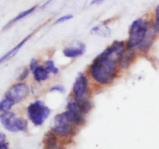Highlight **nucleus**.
I'll return each instance as SVG.
<instances>
[{
    "mask_svg": "<svg viewBox=\"0 0 159 149\" xmlns=\"http://www.w3.org/2000/svg\"><path fill=\"white\" fill-rule=\"evenodd\" d=\"M124 42L114 41L99 54L89 67L90 75L97 83L107 85L113 83L117 76L118 63L124 54Z\"/></svg>",
    "mask_w": 159,
    "mask_h": 149,
    "instance_id": "f257e3e1",
    "label": "nucleus"
},
{
    "mask_svg": "<svg viewBox=\"0 0 159 149\" xmlns=\"http://www.w3.org/2000/svg\"><path fill=\"white\" fill-rule=\"evenodd\" d=\"M148 29V22L143 18H140L133 22L130 28L129 38L127 40V49H131L135 46H140L145 40Z\"/></svg>",
    "mask_w": 159,
    "mask_h": 149,
    "instance_id": "f03ea898",
    "label": "nucleus"
},
{
    "mask_svg": "<svg viewBox=\"0 0 159 149\" xmlns=\"http://www.w3.org/2000/svg\"><path fill=\"white\" fill-rule=\"evenodd\" d=\"M0 121L3 127L11 132L28 131L27 121L12 112L2 113L0 115Z\"/></svg>",
    "mask_w": 159,
    "mask_h": 149,
    "instance_id": "7ed1b4c3",
    "label": "nucleus"
},
{
    "mask_svg": "<svg viewBox=\"0 0 159 149\" xmlns=\"http://www.w3.org/2000/svg\"><path fill=\"white\" fill-rule=\"evenodd\" d=\"M51 110L43 104L42 100H36L30 104L27 108V114L29 118L36 126L43 125L48 116L50 115Z\"/></svg>",
    "mask_w": 159,
    "mask_h": 149,
    "instance_id": "20e7f679",
    "label": "nucleus"
},
{
    "mask_svg": "<svg viewBox=\"0 0 159 149\" xmlns=\"http://www.w3.org/2000/svg\"><path fill=\"white\" fill-rule=\"evenodd\" d=\"M52 131L61 136H71L75 134L77 128L75 125L69 123L64 117L63 114H57L54 117V124Z\"/></svg>",
    "mask_w": 159,
    "mask_h": 149,
    "instance_id": "39448f33",
    "label": "nucleus"
},
{
    "mask_svg": "<svg viewBox=\"0 0 159 149\" xmlns=\"http://www.w3.org/2000/svg\"><path fill=\"white\" fill-rule=\"evenodd\" d=\"M30 88L25 83H17L12 85L5 94V98L12 100L14 104L23 101L28 96Z\"/></svg>",
    "mask_w": 159,
    "mask_h": 149,
    "instance_id": "423d86ee",
    "label": "nucleus"
},
{
    "mask_svg": "<svg viewBox=\"0 0 159 149\" xmlns=\"http://www.w3.org/2000/svg\"><path fill=\"white\" fill-rule=\"evenodd\" d=\"M62 114L69 123L75 126L83 125L85 123V114L81 111L75 101L69 102L67 106V111Z\"/></svg>",
    "mask_w": 159,
    "mask_h": 149,
    "instance_id": "0eeeda50",
    "label": "nucleus"
},
{
    "mask_svg": "<svg viewBox=\"0 0 159 149\" xmlns=\"http://www.w3.org/2000/svg\"><path fill=\"white\" fill-rule=\"evenodd\" d=\"M87 91H88V80L82 73H79L78 77H76L72 88L75 100L86 98L85 94Z\"/></svg>",
    "mask_w": 159,
    "mask_h": 149,
    "instance_id": "6e6552de",
    "label": "nucleus"
},
{
    "mask_svg": "<svg viewBox=\"0 0 159 149\" xmlns=\"http://www.w3.org/2000/svg\"><path fill=\"white\" fill-rule=\"evenodd\" d=\"M45 149H65L58 145L57 139L54 131H48L43 138Z\"/></svg>",
    "mask_w": 159,
    "mask_h": 149,
    "instance_id": "1a4fd4ad",
    "label": "nucleus"
},
{
    "mask_svg": "<svg viewBox=\"0 0 159 149\" xmlns=\"http://www.w3.org/2000/svg\"><path fill=\"white\" fill-rule=\"evenodd\" d=\"M85 46L84 44H80L79 47H68L63 50V53L65 57L69 58H75V57L82 56L85 53Z\"/></svg>",
    "mask_w": 159,
    "mask_h": 149,
    "instance_id": "9d476101",
    "label": "nucleus"
},
{
    "mask_svg": "<svg viewBox=\"0 0 159 149\" xmlns=\"http://www.w3.org/2000/svg\"><path fill=\"white\" fill-rule=\"evenodd\" d=\"M33 73H34V79L37 82L46 80L49 77L50 72L47 70L46 67H43V66H37Z\"/></svg>",
    "mask_w": 159,
    "mask_h": 149,
    "instance_id": "9b49d317",
    "label": "nucleus"
},
{
    "mask_svg": "<svg viewBox=\"0 0 159 149\" xmlns=\"http://www.w3.org/2000/svg\"><path fill=\"white\" fill-rule=\"evenodd\" d=\"M32 35H33V34L27 36H26V38H24V40H23L21 42H20V43H19V44H17L16 46L15 47L13 48V49H11L10 51H9V52H8L6 54V55L3 56V57L1 58V60H0V62H1V63H2V62L5 61V60H8V59H9V58H10V57H13V56L15 55V54L17 52H18L19 49H20V48H21L22 46H23V45H24L25 43H26V41H27V40H29V38H30V37L32 36Z\"/></svg>",
    "mask_w": 159,
    "mask_h": 149,
    "instance_id": "f8f14e48",
    "label": "nucleus"
},
{
    "mask_svg": "<svg viewBox=\"0 0 159 149\" xmlns=\"http://www.w3.org/2000/svg\"><path fill=\"white\" fill-rule=\"evenodd\" d=\"M134 58V52H129L127 53L124 54L120 60V64L121 67L123 68H127L130 64L131 63L132 60Z\"/></svg>",
    "mask_w": 159,
    "mask_h": 149,
    "instance_id": "ddd939ff",
    "label": "nucleus"
},
{
    "mask_svg": "<svg viewBox=\"0 0 159 149\" xmlns=\"http://www.w3.org/2000/svg\"><path fill=\"white\" fill-rule=\"evenodd\" d=\"M14 104H15L12 100H9L7 98L3 99L1 103H0V111H2V113L9 112V111H10V109Z\"/></svg>",
    "mask_w": 159,
    "mask_h": 149,
    "instance_id": "4468645a",
    "label": "nucleus"
},
{
    "mask_svg": "<svg viewBox=\"0 0 159 149\" xmlns=\"http://www.w3.org/2000/svg\"><path fill=\"white\" fill-rule=\"evenodd\" d=\"M35 9H36V6H34V7L30 8V9H27V10L24 11V12H22L21 13L19 14V15H17L16 17H15L13 19H12V21H10V23H9V24L7 25V26H9V25H10V24H13V23H16V22L20 21V19H23L24 17L27 16V15H29L30 14L32 13V12H34Z\"/></svg>",
    "mask_w": 159,
    "mask_h": 149,
    "instance_id": "2eb2a0df",
    "label": "nucleus"
},
{
    "mask_svg": "<svg viewBox=\"0 0 159 149\" xmlns=\"http://www.w3.org/2000/svg\"><path fill=\"white\" fill-rule=\"evenodd\" d=\"M46 68L49 72L56 74L58 73V69L54 66V63L52 60H48L46 62Z\"/></svg>",
    "mask_w": 159,
    "mask_h": 149,
    "instance_id": "dca6fc26",
    "label": "nucleus"
},
{
    "mask_svg": "<svg viewBox=\"0 0 159 149\" xmlns=\"http://www.w3.org/2000/svg\"><path fill=\"white\" fill-rule=\"evenodd\" d=\"M106 29H109L108 28L106 27L105 26H96V28H94V29L92 30V33H96V32H100V34L99 35H102V33H103V36H106V34L105 32L107 33V32H106Z\"/></svg>",
    "mask_w": 159,
    "mask_h": 149,
    "instance_id": "f3484780",
    "label": "nucleus"
},
{
    "mask_svg": "<svg viewBox=\"0 0 159 149\" xmlns=\"http://www.w3.org/2000/svg\"><path fill=\"white\" fill-rule=\"evenodd\" d=\"M73 18V15H70V14H68V15H64V16L61 17V18H59L56 21V23H62V22H65V21H68V20H70L71 19Z\"/></svg>",
    "mask_w": 159,
    "mask_h": 149,
    "instance_id": "a211bd4d",
    "label": "nucleus"
},
{
    "mask_svg": "<svg viewBox=\"0 0 159 149\" xmlns=\"http://www.w3.org/2000/svg\"><path fill=\"white\" fill-rule=\"evenodd\" d=\"M155 29L156 31H159V6L156 9V22L155 24Z\"/></svg>",
    "mask_w": 159,
    "mask_h": 149,
    "instance_id": "6ab92c4d",
    "label": "nucleus"
},
{
    "mask_svg": "<svg viewBox=\"0 0 159 149\" xmlns=\"http://www.w3.org/2000/svg\"><path fill=\"white\" fill-rule=\"evenodd\" d=\"M50 91H59V92H65V88L64 87L60 86V85H57V86H54L53 87H51L50 89Z\"/></svg>",
    "mask_w": 159,
    "mask_h": 149,
    "instance_id": "aec40b11",
    "label": "nucleus"
},
{
    "mask_svg": "<svg viewBox=\"0 0 159 149\" xmlns=\"http://www.w3.org/2000/svg\"><path fill=\"white\" fill-rule=\"evenodd\" d=\"M37 61H36V59H32L30 61V70L31 71H33L34 72V70L37 68Z\"/></svg>",
    "mask_w": 159,
    "mask_h": 149,
    "instance_id": "412c9836",
    "label": "nucleus"
},
{
    "mask_svg": "<svg viewBox=\"0 0 159 149\" xmlns=\"http://www.w3.org/2000/svg\"><path fill=\"white\" fill-rule=\"evenodd\" d=\"M28 74H29V71L27 70V69H25L24 70H23V74H21V77H20V80H23V79H25L26 78V77H27V75H28Z\"/></svg>",
    "mask_w": 159,
    "mask_h": 149,
    "instance_id": "4be33fe9",
    "label": "nucleus"
},
{
    "mask_svg": "<svg viewBox=\"0 0 159 149\" xmlns=\"http://www.w3.org/2000/svg\"><path fill=\"white\" fill-rule=\"evenodd\" d=\"M0 149H9L8 148V144L6 142L0 143Z\"/></svg>",
    "mask_w": 159,
    "mask_h": 149,
    "instance_id": "5701e85b",
    "label": "nucleus"
},
{
    "mask_svg": "<svg viewBox=\"0 0 159 149\" xmlns=\"http://www.w3.org/2000/svg\"><path fill=\"white\" fill-rule=\"evenodd\" d=\"M5 140H6V136L2 132H1L0 133V143L5 142Z\"/></svg>",
    "mask_w": 159,
    "mask_h": 149,
    "instance_id": "b1692460",
    "label": "nucleus"
}]
</instances>
